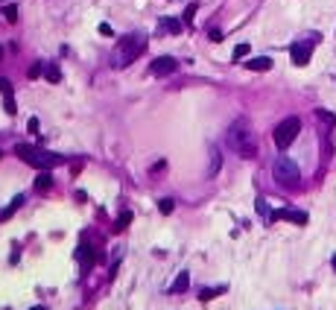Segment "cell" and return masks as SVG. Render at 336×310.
<instances>
[{"instance_id":"obj_4","label":"cell","mask_w":336,"mask_h":310,"mask_svg":"<svg viewBox=\"0 0 336 310\" xmlns=\"http://www.w3.org/2000/svg\"><path fill=\"white\" fill-rule=\"evenodd\" d=\"M272 176H275V182H278L281 187H287V190H296V187L301 185V173H298V167H296L287 155H278V158L272 161Z\"/></svg>"},{"instance_id":"obj_25","label":"cell","mask_w":336,"mask_h":310,"mask_svg":"<svg viewBox=\"0 0 336 310\" xmlns=\"http://www.w3.org/2000/svg\"><path fill=\"white\" fill-rule=\"evenodd\" d=\"M219 290H202V302H208V299H214Z\"/></svg>"},{"instance_id":"obj_10","label":"cell","mask_w":336,"mask_h":310,"mask_svg":"<svg viewBox=\"0 0 336 310\" xmlns=\"http://www.w3.org/2000/svg\"><path fill=\"white\" fill-rule=\"evenodd\" d=\"M219 167H222V155H219V149H217V146H211V164H208V179H214V176L219 173Z\"/></svg>"},{"instance_id":"obj_27","label":"cell","mask_w":336,"mask_h":310,"mask_svg":"<svg viewBox=\"0 0 336 310\" xmlns=\"http://www.w3.org/2000/svg\"><path fill=\"white\" fill-rule=\"evenodd\" d=\"M0 59H3V47H0Z\"/></svg>"},{"instance_id":"obj_23","label":"cell","mask_w":336,"mask_h":310,"mask_svg":"<svg viewBox=\"0 0 336 310\" xmlns=\"http://www.w3.org/2000/svg\"><path fill=\"white\" fill-rule=\"evenodd\" d=\"M26 129H29L32 135H38V117H29V123H26Z\"/></svg>"},{"instance_id":"obj_16","label":"cell","mask_w":336,"mask_h":310,"mask_svg":"<svg viewBox=\"0 0 336 310\" xmlns=\"http://www.w3.org/2000/svg\"><path fill=\"white\" fill-rule=\"evenodd\" d=\"M249 50H252L249 44H237V47H234V62H240V59H246V56H249Z\"/></svg>"},{"instance_id":"obj_12","label":"cell","mask_w":336,"mask_h":310,"mask_svg":"<svg viewBox=\"0 0 336 310\" xmlns=\"http://www.w3.org/2000/svg\"><path fill=\"white\" fill-rule=\"evenodd\" d=\"M53 185V176H50V170H41L38 173V179H35V190H47Z\"/></svg>"},{"instance_id":"obj_3","label":"cell","mask_w":336,"mask_h":310,"mask_svg":"<svg viewBox=\"0 0 336 310\" xmlns=\"http://www.w3.org/2000/svg\"><path fill=\"white\" fill-rule=\"evenodd\" d=\"M146 50V35L143 32H129L117 41V50H114V67H126L129 62H135L140 53Z\"/></svg>"},{"instance_id":"obj_24","label":"cell","mask_w":336,"mask_h":310,"mask_svg":"<svg viewBox=\"0 0 336 310\" xmlns=\"http://www.w3.org/2000/svg\"><path fill=\"white\" fill-rule=\"evenodd\" d=\"M99 32H102V35H111V38H114V29H111V23H99Z\"/></svg>"},{"instance_id":"obj_9","label":"cell","mask_w":336,"mask_h":310,"mask_svg":"<svg viewBox=\"0 0 336 310\" xmlns=\"http://www.w3.org/2000/svg\"><path fill=\"white\" fill-rule=\"evenodd\" d=\"M0 94H3V105H6V114H15V91H12V82L0 76Z\"/></svg>"},{"instance_id":"obj_6","label":"cell","mask_w":336,"mask_h":310,"mask_svg":"<svg viewBox=\"0 0 336 310\" xmlns=\"http://www.w3.org/2000/svg\"><path fill=\"white\" fill-rule=\"evenodd\" d=\"M313 41H316V38H310V41H296V44L290 47V56H293V64H296V67H304V64L310 62V56H313Z\"/></svg>"},{"instance_id":"obj_14","label":"cell","mask_w":336,"mask_h":310,"mask_svg":"<svg viewBox=\"0 0 336 310\" xmlns=\"http://www.w3.org/2000/svg\"><path fill=\"white\" fill-rule=\"evenodd\" d=\"M44 76H47L50 82H61V70H59L56 64H44Z\"/></svg>"},{"instance_id":"obj_5","label":"cell","mask_w":336,"mask_h":310,"mask_svg":"<svg viewBox=\"0 0 336 310\" xmlns=\"http://www.w3.org/2000/svg\"><path fill=\"white\" fill-rule=\"evenodd\" d=\"M298 132H301V120H298V117H287V120H281V123L275 126V132H272L275 146H278V149H287V146L298 138Z\"/></svg>"},{"instance_id":"obj_2","label":"cell","mask_w":336,"mask_h":310,"mask_svg":"<svg viewBox=\"0 0 336 310\" xmlns=\"http://www.w3.org/2000/svg\"><path fill=\"white\" fill-rule=\"evenodd\" d=\"M15 155H18L20 161H26L29 167H35V170H53V167L64 164V155L50 152V149H38V146H29V144H18V146H15Z\"/></svg>"},{"instance_id":"obj_17","label":"cell","mask_w":336,"mask_h":310,"mask_svg":"<svg viewBox=\"0 0 336 310\" xmlns=\"http://www.w3.org/2000/svg\"><path fill=\"white\" fill-rule=\"evenodd\" d=\"M187 284H190V275H187V272H181V275L176 278V284H173V290H187Z\"/></svg>"},{"instance_id":"obj_13","label":"cell","mask_w":336,"mask_h":310,"mask_svg":"<svg viewBox=\"0 0 336 310\" xmlns=\"http://www.w3.org/2000/svg\"><path fill=\"white\" fill-rule=\"evenodd\" d=\"M161 26H164L167 32H181V21H178V18H164Z\"/></svg>"},{"instance_id":"obj_22","label":"cell","mask_w":336,"mask_h":310,"mask_svg":"<svg viewBox=\"0 0 336 310\" xmlns=\"http://www.w3.org/2000/svg\"><path fill=\"white\" fill-rule=\"evenodd\" d=\"M196 9H199L196 3H190V6L184 9V23H190V21H193V15H196Z\"/></svg>"},{"instance_id":"obj_1","label":"cell","mask_w":336,"mask_h":310,"mask_svg":"<svg viewBox=\"0 0 336 310\" xmlns=\"http://www.w3.org/2000/svg\"><path fill=\"white\" fill-rule=\"evenodd\" d=\"M228 146L240 155V158H255L257 155V138L252 132V123L246 117H237L231 126H228Z\"/></svg>"},{"instance_id":"obj_26","label":"cell","mask_w":336,"mask_h":310,"mask_svg":"<svg viewBox=\"0 0 336 310\" xmlns=\"http://www.w3.org/2000/svg\"><path fill=\"white\" fill-rule=\"evenodd\" d=\"M334 269H336V255H334Z\"/></svg>"},{"instance_id":"obj_8","label":"cell","mask_w":336,"mask_h":310,"mask_svg":"<svg viewBox=\"0 0 336 310\" xmlns=\"http://www.w3.org/2000/svg\"><path fill=\"white\" fill-rule=\"evenodd\" d=\"M272 220H290V223H296V226H307V214L304 211H296V208H281V211H275L272 214Z\"/></svg>"},{"instance_id":"obj_7","label":"cell","mask_w":336,"mask_h":310,"mask_svg":"<svg viewBox=\"0 0 336 310\" xmlns=\"http://www.w3.org/2000/svg\"><path fill=\"white\" fill-rule=\"evenodd\" d=\"M176 70H178V62H176L173 56H161V59L152 62V73H155V76H170V73H176Z\"/></svg>"},{"instance_id":"obj_21","label":"cell","mask_w":336,"mask_h":310,"mask_svg":"<svg viewBox=\"0 0 336 310\" xmlns=\"http://www.w3.org/2000/svg\"><path fill=\"white\" fill-rule=\"evenodd\" d=\"M129 223H132V214H129V211H126V214H120V220H117V231H123Z\"/></svg>"},{"instance_id":"obj_11","label":"cell","mask_w":336,"mask_h":310,"mask_svg":"<svg viewBox=\"0 0 336 310\" xmlns=\"http://www.w3.org/2000/svg\"><path fill=\"white\" fill-rule=\"evenodd\" d=\"M246 67H249V70H269V67H272V59H269V56H257V59H249Z\"/></svg>"},{"instance_id":"obj_19","label":"cell","mask_w":336,"mask_h":310,"mask_svg":"<svg viewBox=\"0 0 336 310\" xmlns=\"http://www.w3.org/2000/svg\"><path fill=\"white\" fill-rule=\"evenodd\" d=\"M3 15H6V21H9V23H15V21H18V6H6V9H3Z\"/></svg>"},{"instance_id":"obj_18","label":"cell","mask_w":336,"mask_h":310,"mask_svg":"<svg viewBox=\"0 0 336 310\" xmlns=\"http://www.w3.org/2000/svg\"><path fill=\"white\" fill-rule=\"evenodd\" d=\"M316 117H319V120H325L328 126H334V123H336V117L331 114V111H325V108H319V111H316Z\"/></svg>"},{"instance_id":"obj_20","label":"cell","mask_w":336,"mask_h":310,"mask_svg":"<svg viewBox=\"0 0 336 310\" xmlns=\"http://www.w3.org/2000/svg\"><path fill=\"white\" fill-rule=\"evenodd\" d=\"M158 211H161V214H173V199H161V202H158Z\"/></svg>"},{"instance_id":"obj_28","label":"cell","mask_w":336,"mask_h":310,"mask_svg":"<svg viewBox=\"0 0 336 310\" xmlns=\"http://www.w3.org/2000/svg\"><path fill=\"white\" fill-rule=\"evenodd\" d=\"M32 310H44V308H32Z\"/></svg>"},{"instance_id":"obj_15","label":"cell","mask_w":336,"mask_h":310,"mask_svg":"<svg viewBox=\"0 0 336 310\" xmlns=\"http://www.w3.org/2000/svg\"><path fill=\"white\" fill-rule=\"evenodd\" d=\"M20 205H23V196H20V193H18V196H15V199H12V202H9V208H6V211H3V220H6V217H12V214H15V211H18V208H20Z\"/></svg>"}]
</instances>
